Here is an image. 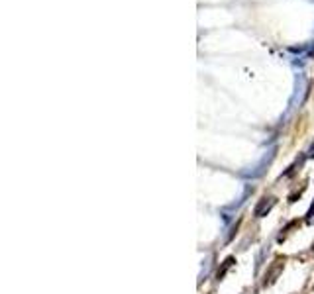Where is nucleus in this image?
Returning a JSON list of instances; mask_svg holds the SVG:
<instances>
[{
    "instance_id": "1",
    "label": "nucleus",
    "mask_w": 314,
    "mask_h": 294,
    "mask_svg": "<svg viewBox=\"0 0 314 294\" xmlns=\"http://www.w3.org/2000/svg\"><path fill=\"white\" fill-rule=\"evenodd\" d=\"M273 159H275V149H271L259 163H255L253 167H250L248 171H241V177H246V179H257V177H261L265 173V169L271 165Z\"/></svg>"
},
{
    "instance_id": "4",
    "label": "nucleus",
    "mask_w": 314,
    "mask_h": 294,
    "mask_svg": "<svg viewBox=\"0 0 314 294\" xmlns=\"http://www.w3.org/2000/svg\"><path fill=\"white\" fill-rule=\"evenodd\" d=\"M232 265H234V257H228L226 261L222 263V267L218 269V273H216V279H218V281H222V279H224V275L228 273V269L232 267Z\"/></svg>"
},
{
    "instance_id": "3",
    "label": "nucleus",
    "mask_w": 314,
    "mask_h": 294,
    "mask_svg": "<svg viewBox=\"0 0 314 294\" xmlns=\"http://www.w3.org/2000/svg\"><path fill=\"white\" fill-rule=\"evenodd\" d=\"M281 271H283V261H281V259H277L275 263L271 265V269H269V273L265 275V284H271V282L275 281L277 277L281 275Z\"/></svg>"
},
{
    "instance_id": "7",
    "label": "nucleus",
    "mask_w": 314,
    "mask_h": 294,
    "mask_svg": "<svg viewBox=\"0 0 314 294\" xmlns=\"http://www.w3.org/2000/svg\"><path fill=\"white\" fill-rule=\"evenodd\" d=\"M308 55H310V57H312V55H314V45H312V47H310V51H308Z\"/></svg>"
},
{
    "instance_id": "6",
    "label": "nucleus",
    "mask_w": 314,
    "mask_h": 294,
    "mask_svg": "<svg viewBox=\"0 0 314 294\" xmlns=\"http://www.w3.org/2000/svg\"><path fill=\"white\" fill-rule=\"evenodd\" d=\"M306 157H308V159H314V143L310 145V149L306 151Z\"/></svg>"
},
{
    "instance_id": "5",
    "label": "nucleus",
    "mask_w": 314,
    "mask_h": 294,
    "mask_svg": "<svg viewBox=\"0 0 314 294\" xmlns=\"http://www.w3.org/2000/svg\"><path fill=\"white\" fill-rule=\"evenodd\" d=\"M312 218H314V202H312V206L308 208V212H306V222H310Z\"/></svg>"
},
{
    "instance_id": "2",
    "label": "nucleus",
    "mask_w": 314,
    "mask_h": 294,
    "mask_svg": "<svg viewBox=\"0 0 314 294\" xmlns=\"http://www.w3.org/2000/svg\"><path fill=\"white\" fill-rule=\"evenodd\" d=\"M273 206H275V198H273V196H265V198H261V200L257 202L255 210H253V214H255V218H263L271 212Z\"/></svg>"
}]
</instances>
